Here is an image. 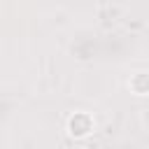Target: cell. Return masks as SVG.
<instances>
[{
  "mask_svg": "<svg viewBox=\"0 0 149 149\" xmlns=\"http://www.w3.org/2000/svg\"><path fill=\"white\" fill-rule=\"evenodd\" d=\"M65 130L72 140H86L93 130H95V119L91 112H84V109H77L68 116L65 121Z\"/></svg>",
  "mask_w": 149,
  "mask_h": 149,
  "instance_id": "cell-1",
  "label": "cell"
},
{
  "mask_svg": "<svg viewBox=\"0 0 149 149\" xmlns=\"http://www.w3.org/2000/svg\"><path fill=\"white\" fill-rule=\"evenodd\" d=\"M128 88H130V93H135L137 98H144V95L149 93V74H147L144 70L130 74V79H128Z\"/></svg>",
  "mask_w": 149,
  "mask_h": 149,
  "instance_id": "cell-2",
  "label": "cell"
}]
</instances>
